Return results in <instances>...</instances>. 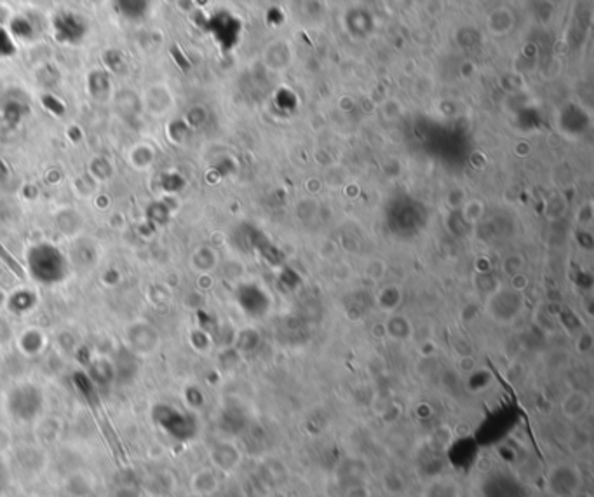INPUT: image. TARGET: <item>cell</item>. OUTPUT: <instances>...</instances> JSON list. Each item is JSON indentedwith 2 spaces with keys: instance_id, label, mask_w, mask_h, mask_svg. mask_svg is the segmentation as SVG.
Returning <instances> with one entry per match:
<instances>
[{
  "instance_id": "cell-1",
  "label": "cell",
  "mask_w": 594,
  "mask_h": 497,
  "mask_svg": "<svg viewBox=\"0 0 594 497\" xmlns=\"http://www.w3.org/2000/svg\"><path fill=\"white\" fill-rule=\"evenodd\" d=\"M584 487L582 470L570 463H556L546 473V491L551 497H572Z\"/></svg>"
},
{
  "instance_id": "cell-2",
  "label": "cell",
  "mask_w": 594,
  "mask_h": 497,
  "mask_svg": "<svg viewBox=\"0 0 594 497\" xmlns=\"http://www.w3.org/2000/svg\"><path fill=\"white\" fill-rule=\"evenodd\" d=\"M52 31L56 41L63 44H79L87 35V23L77 13H59L52 20Z\"/></svg>"
},
{
  "instance_id": "cell-3",
  "label": "cell",
  "mask_w": 594,
  "mask_h": 497,
  "mask_svg": "<svg viewBox=\"0 0 594 497\" xmlns=\"http://www.w3.org/2000/svg\"><path fill=\"white\" fill-rule=\"evenodd\" d=\"M589 408V398L584 391L574 389L567 393L561 400V414L567 417L568 421H577L582 415L588 412Z\"/></svg>"
},
{
  "instance_id": "cell-4",
  "label": "cell",
  "mask_w": 594,
  "mask_h": 497,
  "mask_svg": "<svg viewBox=\"0 0 594 497\" xmlns=\"http://www.w3.org/2000/svg\"><path fill=\"white\" fill-rule=\"evenodd\" d=\"M211 459H213L218 470L230 473V471L237 470V466L241 464V452L232 443H220L211 452Z\"/></svg>"
},
{
  "instance_id": "cell-5",
  "label": "cell",
  "mask_w": 594,
  "mask_h": 497,
  "mask_svg": "<svg viewBox=\"0 0 594 497\" xmlns=\"http://www.w3.org/2000/svg\"><path fill=\"white\" fill-rule=\"evenodd\" d=\"M112 3L115 10L129 21L145 20L152 7V0H112Z\"/></svg>"
},
{
  "instance_id": "cell-6",
  "label": "cell",
  "mask_w": 594,
  "mask_h": 497,
  "mask_svg": "<svg viewBox=\"0 0 594 497\" xmlns=\"http://www.w3.org/2000/svg\"><path fill=\"white\" fill-rule=\"evenodd\" d=\"M191 487L192 491L195 492V496L207 497L213 496L214 492L218 491L220 482H218V477L211 470H200L199 473H195L194 477H192Z\"/></svg>"
},
{
  "instance_id": "cell-7",
  "label": "cell",
  "mask_w": 594,
  "mask_h": 497,
  "mask_svg": "<svg viewBox=\"0 0 594 497\" xmlns=\"http://www.w3.org/2000/svg\"><path fill=\"white\" fill-rule=\"evenodd\" d=\"M382 491L391 497H399L404 496L406 492V480L401 473L397 471H387V473L382 475Z\"/></svg>"
},
{
  "instance_id": "cell-8",
  "label": "cell",
  "mask_w": 594,
  "mask_h": 497,
  "mask_svg": "<svg viewBox=\"0 0 594 497\" xmlns=\"http://www.w3.org/2000/svg\"><path fill=\"white\" fill-rule=\"evenodd\" d=\"M16 45H14L13 37H10L9 31L0 24V56H9L13 55Z\"/></svg>"
},
{
  "instance_id": "cell-9",
  "label": "cell",
  "mask_w": 594,
  "mask_h": 497,
  "mask_svg": "<svg viewBox=\"0 0 594 497\" xmlns=\"http://www.w3.org/2000/svg\"><path fill=\"white\" fill-rule=\"evenodd\" d=\"M342 497H373V496H371V489L368 487L366 484L357 482V484L349 485V487L343 491Z\"/></svg>"
},
{
  "instance_id": "cell-10",
  "label": "cell",
  "mask_w": 594,
  "mask_h": 497,
  "mask_svg": "<svg viewBox=\"0 0 594 497\" xmlns=\"http://www.w3.org/2000/svg\"><path fill=\"white\" fill-rule=\"evenodd\" d=\"M593 349V337L589 331H586V333H581L577 338V351L581 352V354H588V352H591Z\"/></svg>"
},
{
  "instance_id": "cell-11",
  "label": "cell",
  "mask_w": 594,
  "mask_h": 497,
  "mask_svg": "<svg viewBox=\"0 0 594 497\" xmlns=\"http://www.w3.org/2000/svg\"><path fill=\"white\" fill-rule=\"evenodd\" d=\"M459 370L462 373H473L476 370V359L473 356L466 354L459 359Z\"/></svg>"
},
{
  "instance_id": "cell-12",
  "label": "cell",
  "mask_w": 594,
  "mask_h": 497,
  "mask_svg": "<svg viewBox=\"0 0 594 497\" xmlns=\"http://www.w3.org/2000/svg\"><path fill=\"white\" fill-rule=\"evenodd\" d=\"M572 497H593V494H591V492H589V491H586V489H584V487H582V489H581V491H577V492H575V494H574V496H572Z\"/></svg>"
}]
</instances>
